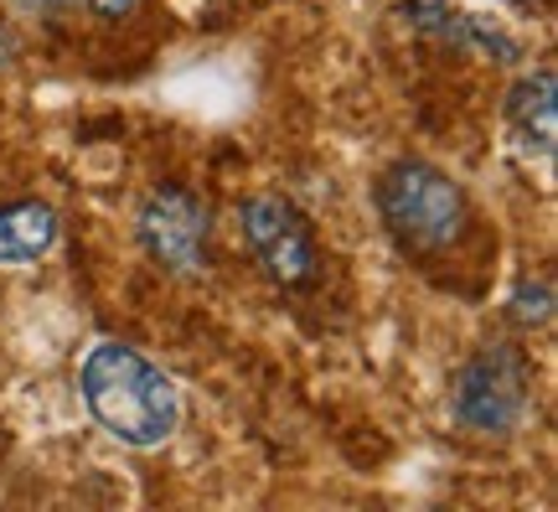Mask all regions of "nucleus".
<instances>
[{
  "label": "nucleus",
  "mask_w": 558,
  "mask_h": 512,
  "mask_svg": "<svg viewBox=\"0 0 558 512\" xmlns=\"http://www.w3.org/2000/svg\"><path fill=\"white\" fill-rule=\"evenodd\" d=\"M78 394L94 414V425L130 451H160L181 425L177 383L130 342L88 347L78 368Z\"/></svg>",
  "instance_id": "nucleus-1"
},
{
  "label": "nucleus",
  "mask_w": 558,
  "mask_h": 512,
  "mask_svg": "<svg viewBox=\"0 0 558 512\" xmlns=\"http://www.w3.org/2000/svg\"><path fill=\"white\" fill-rule=\"evenodd\" d=\"M378 217L403 254L435 259L471 234V198L435 160L403 156L378 177Z\"/></svg>",
  "instance_id": "nucleus-2"
},
{
  "label": "nucleus",
  "mask_w": 558,
  "mask_h": 512,
  "mask_svg": "<svg viewBox=\"0 0 558 512\" xmlns=\"http://www.w3.org/2000/svg\"><path fill=\"white\" fill-rule=\"evenodd\" d=\"M527 409H533V362L512 342L476 347L450 378V419L465 434L507 440L522 430Z\"/></svg>",
  "instance_id": "nucleus-3"
},
{
  "label": "nucleus",
  "mask_w": 558,
  "mask_h": 512,
  "mask_svg": "<svg viewBox=\"0 0 558 512\" xmlns=\"http://www.w3.org/2000/svg\"><path fill=\"white\" fill-rule=\"evenodd\" d=\"M135 238L145 259L177 279H197L213 264V207L192 192L166 181L135 213Z\"/></svg>",
  "instance_id": "nucleus-4"
},
{
  "label": "nucleus",
  "mask_w": 558,
  "mask_h": 512,
  "mask_svg": "<svg viewBox=\"0 0 558 512\" xmlns=\"http://www.w3.org/2000/svg\"><path fill=\"white\" fill-rule=\"evenodd\" d=\"M239 234L259 259V270L279 290H311L320 279V249L316 234L290 198L279 192H254L239 202Z\"/></svg>",
  "instance_id": "nucleus-5"
},
{
  "label": "nucleus",
  "mask_w": 558,
  "mask_h": 512,
  "mask_svg": "<svg viewBox=\"0 0 558 512\" xmlns=\"http://www.w3.org/2000/svg\"><path fill=\"white\" fill-rule=\"evenodd\" d=\"M399 16L414 26L418 37L439 41V47H456V52H486L492 62H518L522 58L518 37H507L497 21L460 11L456 0H403Z\"/></svg>",
  "instance_id": "nucleus-6"
},
{
  "label": "nucleus",
  "mask_w": 558,
  "mask_h": 512,
  "mask_svg": "<svg viewBox=\"0 0 558 512\" xmlns=\"http://www.w3.org/2000/svg\"><path fill=\"white\" fill-rule=\"evenodd\" d=\"M507 124L512 135L538 151V156H554V140H558V79L554 68H538V73H522L507 94Z\"/></svg>",
  "instance_id": "nucleus-7"
},
{
  "label": "nucleus",
  "mask_w": 558,
  "mask_h": 512,
  "mask_svg": "<svg viewBox=\"0 0 558 512\" xmlns=\"http://www.w3.org/2000/svg\"><path fill=\"white\" fill-rule=\"evenodd\" d=\"M58 213L37 198L0 202V264H37L58 243Z\"/></svg>",
  "instance_id": "nucleus-8"
},
{
  "label": "nucleus",
  "mask_w": 558,
  "mask_h": 512,
  "mask_svg": "<svg viewBox=\"0 0 558 512\" xmlns=\"http://www.w3.org/2000/svg\"><path fill=\"white\" fill-rule=\"evenodd\" d=\"M507 321L518 332H533V326H548L554 321V279L538 275V279H522L512 300H507Z\"/></svg>",
  "instance_id": "nucleus-9"
},
{
  "label": "nucleus",
  "mask_w": 558,
  "mask_h": 512,
  "mask_svg": "<svg viewBox=\"0 0 558 512\" xmlns=\"http://www.w3.org/2000/svg\"><path fill=\"white\" fill-rule=\"evenodd\" d=\"M88 11L99 21H124V16H135L140 11V0H88Z\"/></svg>",
  "instance_id": "nucleus-10"
},
{
  "label": "nucleus",
  "mask_w": 558,
  "mask_h": 512,
  "mask_svg": "<svg viewBox=\"0 0 558 512\" xmlns=\"http://www.w3.org/2000/svg\"><path fill=\"white\" fill-rule=\"evenodd\" d=\"M16 52H21L16 26H11V21H0V68H5V62H16Z\"/></svg>",
  "instance_id": "nucleus-11"
}]
</instances>
